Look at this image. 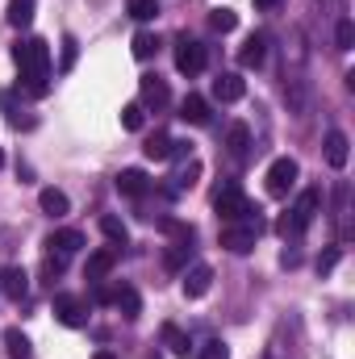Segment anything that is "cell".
Here are the masks:
<instances>
[{"label": "cell", "mask_w": 355, "mask_h": 359, "mask_svg": "<svg viewBox=\"0 0 355 359\" xmlns=\"http://www.w3.org/2000/svg\"><path fill=\"white\" fill-rule=\"evenodd\" d=\"M318 209H322V192H318V188H305V192L297 196V205L276 222V230H280L284 238H297V234L309 230V222L318 217Z\"/></svg>", "instance_id": "obj_1"}, {"label": "cell", "mask_w": 355, "mask_h": 359, "mask_svg": "<svg viewBox=\"0 0 355 359\" xmlns=\"http://www.w3.org/2000/svg\"><path fill=\"white\" fill-rule=\"evenodd\" d=\"M213 209H217V217L230 226V222H247V217H255L260 209L247 201V192L239 188V184H226L222 192H217V201H213Z\"/></svg>", "instance_id": "obj_2"}, {"label": "cell", "mask_w": 355, "mask_h": 359, "mask_svg": "<svg viewBox=\"0 0 355 359\" xmlns=\"http://www.w3.org/2000/svg\"><path fill=\"white\" fill-rule=\"evenodd\" d=\"M260 234H264V222H260V213H255V217H247V222H230V226L222 230V247L234 251V255H247Z\"/></svg>", "instance_id": "obj_3"}, {"label": "cell", "mask_w": 355, "mask_h": 359, "mask_svg": "<svg viewBox=\"0 0 355 359\" xmlns=\"http://www.w3.org/2000/svg\"><path fill=\"white\" fill-rule=\"evenodd\" d=\"M13 59H17L21 76H25V72H51V46H46L42 38H25V42L13 50Z\"/></svg>", "instance_id": "obj_4"}, {"label": "cell", "mask_w": 355, "mask_h": 359, "mask_svg": "<svg viewBox=\"0 0 355 359\" xmlns=\"http://www.w3.org/2000/svg\"><path fill=\"white\" fill-rule=\"evenodd\" d=\"M264 180H267V196H288V188L297 184V159H288V155L272 159Z\"/></svg>", "instance_id": "obj_5"}, {"label": "cell", "mask_w": 355, "mask_h": 359, "mask_svg": "<svg viewBox=\"0 0 355 359\" xmlns=\"http://www.w3.org/2000/svg\"><path fill=\"white\" fill-rule=\"evenodd\" d=\"M176 67H180V76H196V72L205 67V46L192 42L188 34L176 38Z\"/></svg>", "instance_id": "obj_6"}, {"label": "cell", "mask_w": 355, "mask_h": 359, "mask_svg": "<svg viewBox=\"0 0 355 359\" xmlns=\"http://www.w3.org/2000/svg\"><path fill=\"white\" fill-rule=\"evenodd\" d=\"M55 318H59L67 330H80V326L88 322V309H84L80 297H55Z\"/></svg>", "instance_id": "obj_7"}, {"label": "cell", "mask_w": 355, "mask_h": 359, "mask_svg": "<svg viewBox=\"0 0 355 359\" xmlns=\"http://www.w3.org/2000/svg\"><path fill=\"white\" fill-rule=\"evenodd\" d=\"M347 159H351V142H347V134H343V130H330V134H326V163H330L335 172H343Z\"/></svg>", "instance_id": "obj_8"}, {"label": "cell", "mask_w": 355, "mask_h": 359, "mask_svg": "<svg viewBox=\"0 0 355 359\" xmlns=\"http://www.w3.org/2000/svg\"><path fill=\"white\" fill-rule=\"evenodd\" d=\"M113 264H117V251H113V247H100V251H92V255H88V268H84V276H88L92 284H100V280L113 271Z\"/></svg>", "instance_id": "obj_9"}, {"label": "cell", "mask_w": 355, "mask_h": 359, "mask_svg": "<svg viewBox=\"0 0 355 359\" xmlns=\"http://www.w3.org/2000/svg\"><path fill=\"white\" fill-rule=\"evenodd\" d=\"M209 284H213V268H209V264H196V268L184 276V297H192V301H196V297H205V292H209Z\"/></svg>", "instance_id": "obj_10"}, {"label": "cell", "mask_w": 355, "mask_h": 359, "mask_svg": "<svg viewBox=\"0 0 355 359\" xmlns=\"http://www.w3.org/2000/svg\"><path fill=\"white\" fill-rule=\"evenodd\" d=\"M0 288H4L8 301H25V292H29V276H25V268H4Z\"/></svg>", "instance_id": "obj_11"}, {"label": "cell", "mask_w": 355, "mask_h": 359, "mask_svg": "<svg viewBox=\"0 0 355 359\" xmlns=\"http://www.w3.org/2000/svg\"><path fill=\"white\" fill-rule=\"evenodd\" d=\"M138 88H142V100H138V104H155V109H163V104L172 100V92H168V84H163L159 76H142Z\"/></svg>", "instance_id": "obj_12"}, {"label": "cell", "mask_w": 355, "mask_h": 359, "mask_svg": "<svg viewBox=\"0 0 355 359\" xmlns=\"http://www.w3.org/2000/svg\"><path fill=\"white\" fill-rule=\"evenodd\" d=\"M180 117H184L188 126H205V121H209V100H205V96H184V100H180Z\"/></svg>", "instance_id": "obj_13"}, {"label": "cell", "mask_w": 355, "mask_h": 359, "mask_svg": "<svg viewBox=\"0 0 355 359\" xmlns=\"http://www.w3.org/2000/svg\"><path fill=\"white\" fill-rule=\"evenodd\" d=\"M151 188V180H147V172H138V168H126L121 176H117V192L121 196H142Z\"/></svg>", "instance_id": "obj_14"}, {"label": "cell", "mask_w": 355, "mask_h": 359, "mask_svg": "<svg viewBox=\"0 0 355 359\" xmlns=\"http://www.w3.org/2000/svg\"><path fill=\"white\" fill-rule=\"evenodd\" d=\"M243 92H247V84H243L239 76H217V80H213V96H217L222 104H234V100H243Z\"/></svg>", "instance_id": "obj_15"}, {"label": "cell", "mask_w": 355, "mask_h": 359, "mask_svg": "<svg viewBox=\"0 0 355 359\" xmlns=\"http://www.w3.org/2000/svg\"><path fill=\"white\" fill-rule=\"evenodd\" d=\"M38 205H42V213H51V217H63V213L72 209L67 192H59V188H42V192H38Z\"/></svg>", "instance_id": "obj_16"}, {"label": "cell", "mask_w": 355, "mask_h": 359, "mask_svg": "<svg viewBox=\"0 0 355 359\" xmlns=\"http://www.w3.org/2000/svg\"><path fill=\"white\" fill-rule=\"evenodd\" d=\"M55 255H76L80 247H84V234L80 230H59V234H51V243H46Z\"/></svg>", "instance_id": "obj_17"}, {"label": "cell", "mask_w": 355, "mask_h": 359, "mask_svg": "<svg viewBox=\"0 0 355 359\" xmlns=\"http://www.w3.org/2000/svg\"><path fill=\"white\" fill-rule=\"evenodd\" d=\"M264 55H267L264 38H260V34H251V38L243 42V50H239V63H243V67H260V63H264Z\"/></svg>", "instance_id": "obj_18"}, {"label": "cell", "mask_w": 355, "mask_h": 359, "mask_svg": "<svg viewBox=\"0 0 355 359\" xmlns=\"http://www.w3.org/2000/svg\"><path fill=\"white\" fill-rule=\"evenodd\" d=\"M226 147H230V155H239V159H243V155L251 151V130H247L243 121H234V126H230V134H226Z\"/></svg>", "instance_id": "obj_19"}, {"label": "cell", "mask_w": 355, "mask_h": 359, "mask_svg": "<svg viewBox=\"0 0 355 359\" xmlns=\"http://www.w3.org/2000/svg\"><path fill=\"white\" fill-rule=\"evenodd\" d=\"M142 151H147V159H155V163H163V159H172V151H176V142H172L168 134H151Z\"/></svg>", "instance_id": "obj_20"}, {"label": "cell", "mask_w": 355, "mask_h": 359, "mask_svg": "<svg viewBox=\"0 0 355 359\" xmlns=\"http://www.w3.org/2000/svg\"><path fill=\"white\" fill-rule=\"evenodd\" d=\"M113 305H117V309H121V313H126V318H138V313H142V301H138V292H134V288H130V284H126V288H117V292H113Z\"/></svg>", "instance_id": "obj_21"}, {"label": "cell", "mask_w": 355, "mask_h": 359, "mask_svg": "<svg viewBox=\"0 0 355 359\" xmlns=\"http://www.w3.org/2000/svg\"><path fill=\"white\" fill-rule=\"evenodd\" d=\"M34 21V0H8V25L25 29Z\"/></svg>", "instance_id": "obj_22"}, {"label": "cell", "mask_w": 355, "mask_h": 359, "mask_svg": "<svg viewBox=\"0 0 355 359\" xmlns=\"http://www.w3.org/2000/svg\"><path fill=\"white\" fill-rule=\"evenodd\" d=\"M130 46H134V59H138V63H147V59L159 50V38L142 29V34H134V42H130Z\"/></svg>", "instance_id": "obj_23"}, {"label": "cell", "mask_w": 355, "mask_h": 359, "mask_svg": "<svg viewBox=\"0 0 355 359\" xmlns=\"http://www.w3.org/2000/svg\"><path fill=\"white\" fill-rule=\"evenodd\" d=\"M163 343L172 347V355H188V351H192V343H188V334H184L180 326H172V322L163 326Z\"/></svg>", "instance_id": "obj_24"}, {"label": "cell", "mask_w": 355, "mask_h": 359, "mask_svg": "<svg viewBox=\"0 0 355 359\" xmlns=\"http://www.w3.org/2000/svg\"><path fill=\"white\" fill-rule=\"evenodd\" d=\"M100 230H105V238H109V243H117V247L130 238V234H126V222H121V217H113V213H105V217H100Z\"/></svg>", "instance_id": "obj_25"}, {"label": "cell", "mask_w": 355, "mask_h": 359, "mask_svg": "<svg viewBox=\"0 0 355 359\" xmlns=\"http://www.w3.org/2000/svg\"><path fill=\"white\" fill-rule=\"evenodd\" d=\"M4 347H8L13 359H29V339L21 330H4Z\"/></svg>", "instance_id": "obj_26"}, {"label": "cell", "mask_w": 355, "mask_h": 359, "mask_svg": "<svg viewBox=\"0 0 355 359\" xmlns=\"http://www.w3.org/2000/svg\"><path fill=\"white\" fill-rule=\"evenodd\" d=\"M21 80H25V92L29 96H46L51 92V72H25Z\"/></svg>", "instance_id": "obj_27"}, {"label": "cell", "mask_w": 355, "mask_h": 359, "mask_svg": "<svg viewBox=\"0 0 355 359\" xmlns=\"http://www.w3.org/2000/svg\"><path fill=\"white\" fill-rule=\"evenodd\" d=\"M209 25H213L217 34H230V29L239 25V17H234V8H213V13H209Z\"/></svg>", "instance_id": "obj_28"}, {"label": "cell", "mask_w": 355, "mask_h": 359, "mask_svg": "<svg viewBox=\"0 0 355 359\" xmlns=\"http://www.w3.org/2000/svg\"><path fill=\"white\" fill-rule=\"evenodd\" d=\"M142 113H147V109H142L138 100H134V104H126V109H121V126H126L130 134H138V130H142V121H147Z\"/></svg>", "instance_id": "obj_29"}, {"label": "cell", "mask_w": 355, "mask_h": 359, "mask_svg": "<svg viewBox=\"0 0 355 359\" xmlns=\"http://www.w3.org/2000/svg\"><path fill=\"white\" fill-rule=\"evenodd\" d=\"M76 59H80V42L67 34V38H63V55H59V72H72V67H76Z\"/></svg>", "instance_id": "obj_30"}, {"label": "cell", "mask_w": 355, "mask_h": 359, "mask_svg": "<svg viewBox=\"0 0 355 359\" xmlns=\"http://www.w3.org/2000/svg\"><path fill=\"white\" fill-rule=\"evenodd\" d=\"M130 17L134 21H155L159 17V0H134L130 4Z\"/></svg>", "instance_id": "obj_31"}, {"label": "cell", "mask_w": 355, "mask_h": 359, "mask_svg": "<svg viewBox=\"0 0 355 359\" xmlns=\"http://www.w3.org/2000/svg\"><path fill=\"white\" fill-rule=\"evenodd\" d=\"M159 226H163V230H168L176 243H192V226H184V222H176V217H163Z\"/></svg>", "instance_id": "obj_32"}, {"label": "cell", "mask_w": 355, "mask_h": 359, "mask_svg": "<svg viewBox=\"0 0 355 359\" xmlns=\"http://www.w3.org/2000/svg\"><path fill=\"white\" fill-rule=\"evenodd\" d=\"M184 259H188V243H172V251L163 255L168 271H180V268H184Z\"/></svg>", "instance_id": "obj_33"}, {"label": "cell", "mask_w": 355, "mask_h": 359, "mask_svg": "<svg viewBox=\"0 0 355 359\" xmlns=\"http://www.w3.org/2000/svg\"><path fill=\"white\" fill-rule=\"evenodd\" d=\"M335 42H339V50H351V46H355V21H339Z\"/></svg>", "instance_id": "obj_34"}, {"label": "cell", "mask_w": 355, "mask_h": 359, "mask_svg": "<svg viewBox=\"0 0 355 359\" xmlns=\"http://www.w3.org/2000/svg\"><path fill=\"white\" fill-rule=\"evenodd\" d=\"M201 359H230V347H226L222 339H209V343L201 347Z\"/></svg>", "instance_id": "obj_35"}, {"label": "cell", "mask_w": 355, "mask_h": 359, "mask_svg": "<svg viewBox=\"0 0 355 359\" xmlns=\"http://www.w3.org/2000/svg\"><path fill=\"white\" fill-rule=\"evenodd\" d=\"M196 176H201V163L192 159L188 168H180V172H176V188H192V184H196Z\"/></svg>", "instance_id": "obj_36"}, {"label": "cell", "mask_w": 355, "mask_h": 359, "mask_svg": "<svg viewBox=\"0 0 355 359\" xmlns=\"http://www.w3.org/2000/svg\"><path fill=\"white\" fill-rule=\"evenodd\" d=\"M335 264H339V251H326V255L318 259V271H330Z\"/></svg>", "instance_id": "obj_37"}, {"label": "cell", "mask_w": 355, "mask_h": 359, "mask_svg": "<svg viewBox=\"0 0 355 359\" xmlns=\"http://www.w3.org/2000/svg\"><path fill=\"white\" fill-rule=\"evenodd\" d=\"M113 292H117V288H96V301H100V305H113Z\"/></svg>", "instance_id": "obj_38"}, {"label": "cell", "mask_w": 355, "mask_h": 359, "mask_svg": "<svg viewBox=\"0 0 355 359\" xmlns=\"http://www.w3.org/2000/svg\"><path fill=\"white\" fill-rule=\"evenodd\" d=\"M280 0H255V8H276Z\"/></svg>", "instance_id": "obj_39"}, {"label": "cell", "mask_w": 355, "mask_h": 359, "mask_svg": "<svg viewBox=\"0 0 355 359\" xmlns=\"http://www.w3.org/2000/svg\"><path fill=\"white\" fill-rule=\"evenodd\" d=\"M92 359H117V355H113V351H96Z\"/></svg>", "instance_id": "obj_40"}, {"label": "cell", "mask_w": 355, "mask_h": 359, "mask_svg": "<svg viewBox=\"0 0 355 359\" xmlns=\"http://www.w3.org/2000/svg\"><path fill=\"white\" fill-rule=\"evenodd\" d=\"M0 168H4V151H0Z\"/></svg>", "instance_id": "obj_41"}]
</instances>
